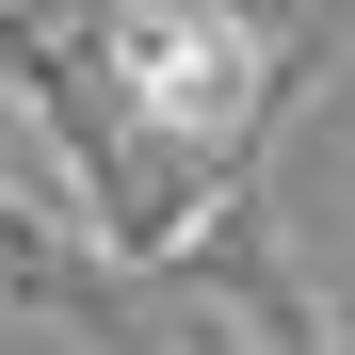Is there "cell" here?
Wrapping results in <instances>:
<instances>
[{
  "mask_svg": "<svg viewBox=\"0 0 355 355\" xmlns=\"http://www.w3.org/2000/svg\"><path fill=\"white\" fill-rule=\"evenodd\" d=\"M113 81H130L146 130L226 146V130H259L275 33H259V0H130V17H113Z\"/></svg>",
  "mask_w": 355,
  "mask_h": 355,
  "instance_id": "obj_1",
  "label": "cell"
}]
</instances>
